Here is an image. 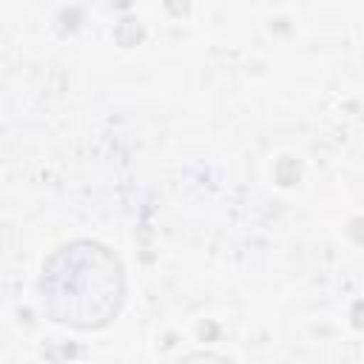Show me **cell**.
<instances>
[{
  "label": "cell",
  "mask_w": 364,
  "mask_h": 364,
  "mask_svg": "<svg viewBox=\"0 0 364 364\" xmlns=\"http://www.w3.org/2000/svg\"><path fill=\"white\" fill-rule=\"evenodd\" d=\"M122 267L117 256L97 242H74L60 247L40 276V299L46 313L80 330L105 327L122 304Z\"/></svg>",
  "instance_id": "obj_1"
},
{
  "label": "cell",
  "mask_w": 364,
  "mask_h": 364,
  "mask_svg": "<svg viewBox=\"0 0 364 364\" xmlns=\"http://www.w3.org/2000/svg\"><path fill=\"white\" fill-rule=\"evenodd\" d=\"M179 364H233L230 358H222V355H216V353H196V355H188L185 361H179Z\"/></svg>",
  "instance_id": "obj_2"
}]
</instances>
